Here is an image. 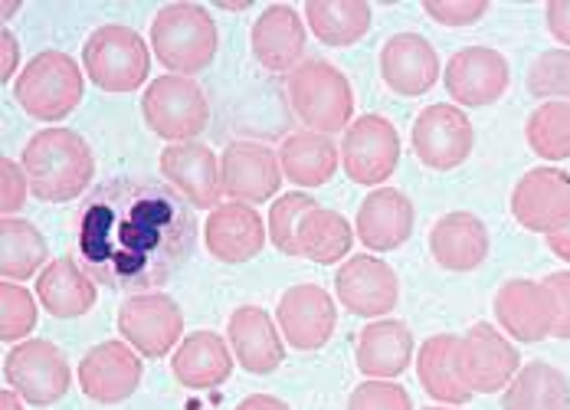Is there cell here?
<instances>
[{
    "instance_id": "cell-33",
    "label": "cell",
    "mask_w": 570,
    "mask_h": 410,
    "mask_svg": "<svg viewBox=\"0 0 570 410\" xmlns=\"http://www.w3.org/2000/svg\"><path fill=\"white\" fill-rule=\"evenodd\" d=\"M308 30L325 47H351L371 30V3L367 0H308L305 3Z\"/></svg>"
},
{
    "instance_id": "cell-19",
    "label": "cell",
    "mask_w": 570,
    "mask_h": 410,
    "mask_svg": "<svg viewBox=\"0 0 570 410\" xmlns=\"http://www.w3.org/2000/svg\"><path fill=\"white\" fill-rule=\"evenodd\" d=\"M161 175L190 207H220V158L200 141H177L161 152Z\"/></svg>"
},
{
    "instance_id": "cell-43",
    "label": "cell",
    "mask_w": 570,
    "mask_h": 410,
    "mask_svg": "<svg viewBox=\"0 0 570 410\" xmlns=\"http://www.w3.org/2000/svg\"><path fill=\"white\" fill-rule=\"evenodd\" d=\"M541 286L548 290L551 305H554V329H551V335L554 339H570V270L544 276Z\"/></svg>"
},
{
    "instance_id": "cell-13",
    "label": "cell",
    "mask_w": 570,
    "mask_h": 410,
    "mask_svg": "<svg viewBox=\"0 0 570 410\" xmlns=\"http://www.w3.org/2000/svg\"><path fill=\"white\" fill-rule=\"evenodd\" d=\"M276 325L283 329V339L295 352H318L328 345L338 325L335 299L315 283H298L279 299Z\"/></svg>"
},
{
    "instance_id": "cell-11",
    "label": "cell",
    "mask_w": 570,
    "mask_h": 410,
    "mask_svg": "<svg viewBox=\"0 0 570 410\" xmlns=\"http://www.w3.org/2000/svg\"><path fill=\"white\" fill-rule=\"evenodd\" d=\"M521 358L512 342L489 322H475L459 339V371L472 394H495L512 384Z\"/></svg>"
},
{
    "instance_id": "cell-29",
    "label": "cell",
    "mask_w": 570,
    "mask_h": 410,
    "mask_svg": "<svg viewBox=\"0 0 570 410\" xmlns=\"http://www.w3.org/2000/svg\"><path fill=\"white\" fill-rule=\"evenodd\" d=\"M416 378L423 384V391L440 401V404H469L472 401V388L462 381L459 371V335H433L420 345L416 352Z\"/></svg>"
},
{
    "instance_id": "cell-35",
    "label": "cell",
    "mask_w": 570,
    "mask_h": 410,
    "mask_svg": "<svg viewBox=\"0 0 570 410\" xmlns=\"http://www.w3.org/2000/svg\"><path fill=\"white\" fill-rule=\"evenodd\" d=\"M351 243H354V231L338 211L315 207L298 224V250L312 263H322V266L338 263V260L347 256Z\"/></svg>"
},
{
    "instance_id": "cell-26",
    "label": "cell",
    "mask_w": 570,
    "mask_h": 410,
    "mask_svg": "<svg viewBox=\"0 0 570 410\" xmlns=\"http://www.w3.org/2000/svg\"><path fill=\"white\" fill-rule=\"evenodd\" d=\"M489 246H492V240H489L485 224L469 211H453V214L440 217L430 231V253L450 273L479 270L489 256Z\"/></svg>"
},
{
    "instance_id": "cell-1",
    "label": "cell",
    "mask_w": 570,
    "mask_h": 410,
    "mask_svg": "<svg viewBox=\"0 0 570 410\" xmlns=\"http://www.w3.org/2000/svg\"><path fill=\"white\" fill-rule=\"evenodd\" d=\"M197 221L171 184L112 177L92 187L72 224V260L121 293H151L190 260Z\"/></svg>"
},
{
    "instance_id": "cell-21",
    "label": "cell",
    "mask_w": 570,
    "mask_h": 410,
    "mask_svg": "<svg viewBox=\"0 0 570 410\" xmlns=\"http://www.w3.org/2000/svg\"><path fill=\"white\" fill-rule=\"evenodd\" d=\"M381 76L397 96H423L440 82V57L420 33H394L381 47Z\"/></svg>"
},
{
    "instance_id": "cell-9",
    "label": "cell",
    "mask_w": 570,
    "mask_h": 410,
    "mask_svg": "<svg viewBox=\"0 0 570 410\" xmlns=\"http://www.w3.org/2000/svg\"><path fill=\"white\" fill-rule=\"evenodd\" d=\"M400 135L384 116H361L344 128L342 168L354 184L377 187L397 172Z\"/></svg>"
},
{
    "instance_id": "cell-25",
    "label": "cell",
    "mask_w": 570,
    "mask_h": 410,
    "mask_svg": "<svg viewBox=\"0 0 570 410\" xmlns=\"http://www.w3.org/2000/svg\"><path fill=\"white\" fill-rule=\"evenodd\" d=\"M413 204L403 191L394 187H377L361 201L357 211V224L354 231L361 236V243L374 253H391L400 250L410 234H413Z\"/></svg>"
},
{
    "instance_id": "cell-12",
    "label": "cell",
    "mask_w": 570,
    "mask_h": 410,
    "mask_svg": "<svg viewBox=\"0 0 570 410\" xmlns=\"http://www.w3.org/2000/svg\"><path fill=\"white\" fill-rule=\"evenodd\" d=\"M475 145V128L459 106H426L413 121V155L433 172L465 165Z\"/></svg>"
},
{
    "instance_id": "cell-8",
    "label": "cell",
    "mask_w": 570,
    "mask_h": 410,
    "mask_svg": "<svg viewBox=\"0 0 570 410\" xmlns=\"http://www.w3.org/2000/svg\"><path fill=\"white\" fill-rule=\"evenodd\" d=\"M3 378L27 404L37 408H50L62 401L72 384L66 354L47 339L17 342V349H10L3 358Z\"/></svg>"
},
{
    "instance_id": "cell-34",
    "label": "cell",
    "mask_w": 570,
    "mask_h": 410,
    "mask_svg": "<svg viewBox=\"0 0 570 410\" xmlns=\"http://www.w3.org/2000/svg\"><path fill=\"white\" fill-rule=\"evenodd\" d=\"M43 270H47L43 234L23 217H3V224H0V273H3V280L23 283L30 276H40Z\"/></svg>"
},
{
    "instance_id": "cell-28",
    "label": "cell",
    "mask_w": 570,
    "mask_h": 410,
    "mask_svg": "<svg viewBox=\"0 0 570 410\" xmlns=\"http://www.w3.org/2000/svg\"><path fill=\"white\" fill-rule=\"evenodd\" d=\"M171 371L177 384L190 391H210V388H220L233 374V354L217 332H194L177 345Z\"/></svg>"
},
{
    "instance_id": "cell-45",
    "label": "cell",
    "mask_w": 570,
    "mask_h": 410,
    "mask_svg": "<svg viewBox=\"0 0 570 410\" xmlns=\"http://www.w3.org/2000/svg\"><path fill=\"white\" fill-rule=\"evenodd\" d=\"M0 47H3V69H0V76H3V82H7V79H13L17 62H20V43H17V37H13L7 27L0 30Z\"/></svg>"
},
{
    "instance_id": "cell-36",
    "label": "cell",
    "mask_w": 570,
    "mask_h": 410,
    "mask_svg": "<svg viewBox=\"0 0 570 410\" xmlns=\"http://www.w3.org/2000/svg\"><path fill=\"white\" fill-rule=\"evenodd\" d=\"M528 148L544 162L570 158V106L568 102H541L524 121Z\"/></svg>"
},
{
    "instance_id": "cell-24",
    "label": "cell",
    "mask_w": 570,
    "mask_h": 410,
    "mask_svg": "<svg viewBox=\"0 0 570 410\" xmlns=\"http://www.w3.org/2000/svg\"><path fill=\"white\" fill-rule=\"evenodd\" d=\"M227 335L233 358L249 374H273L283 364V335H279V329H276V322H273V315L266 309H259V305H239L229 315Z\"/></svg>"
},
{
    "instance_id": "cell-17",
    "label": "cell",
    "mask_w": 570,
    "mask_h": 410,
    "mask_svg": "<svg viewBox=\"0 0 570 410\" xmlns=\"http://www.w3.org/2000/svg\"><path fill=\"white\" fill-rule=\"evenodd\" d=\"M79 388L96 404H121L141 384V358L128 342H102L82 354Z\"/></svg>"
},
{
    "instance_id": "cell-49",
    "label": "cell",
    "mask_w": 570,
    "mask_h": 410,
    "mask_svg": "<svg viewBox=\"0 0 570 410\" xmlns=\"http://www.w3.org/2000/svg\"><path fill=\"white\" fill-rule=\"evenodd\" d=\"M13 10H17V3H3V20H10V17H13Z\"/></svg>"
},
{
    "instance_id": "cell-7",
    "label": "cell",
    "mask_w": 570,
    "mask_h": 410,
    "mask_svg": "<svg viewBox=\"0 0 570 410\" xmlns=\"http://www.w3.org/2000/svg\"><path fill=\"white\" fill-rule=\"evenodd\" d=\"M141 116L158 138H168L171 145H177V141H194L207 128L210 106L194 79L168 72L151 79V86L145 89Z\"/></svg>"
},
{
    "instance_id": "cell-46",
    "label": "cell",
    "mask_w": 570,
    "mask_h": 410,
    "mask_svg": "<svg viewBox=\"0 0 570 410\" xmlns=\"http://www.w3.org/2000/svg\"><path fill=\"white\" fill-rule=\"evenodd\" d=\"M236 410H292L285 401L279 398H273V394H253V398H246V401H239Z\"/></svg>"
},
{
    "instance_id": "cell-5",
    "label": "cell",
    "mask_w": 570,
    "mask_h": 410,
    "mask_svg": "<svg viewBox=\"0 0 570 410\" xmlns=\"http://www.w3.org/2000/svg\"><path fill=\"white\" fill-rule=\"evenodd\" d=\"M82 69L69 53L47 50L30 59L17 82H13V99L17 106L37 121H59L82 102Z\"/></svg>"
},
{
    "instance_id": "cell-48",
    "label": "cell",
    "mask_w": 570,
    "mask_h": 410,
    "mask_svg": "<svg viewBox=\"0 0 570 410\" xmlns=\"http://www.w3.org/2000/svg\"><path fill=\"white\" fill-rule=\"evenodd\" d=\"M0 410H23V398H20L13 388H7V391L0 394Z\"/></svg>"
},
{
    "instance_id": "cell-37",
    "label": "cell",
    "mask_w": 570,
    "mask_h": 410,
    "mask_svg": "<svg viewBox=\"0 0 570 410\" xmlns=\"http://www.w3.org/2000/svg\"><path fill=\"white\" fill-rule=\"evenodd\" d=\"M315 207H318L315 197L305 194V191H288V194H283L273 204V211H269V240H273V246L279 253H285V256H302V250H298V224Z\"/></svg>"
},
{
    "instance_id": "cell-47",
    "label": "cell",
    "mask_w": 570,
    "mask_h": 410,
    "mask_svg": "<svg viewBox=\"0 0 570 410\" xmlns=\"http://www.w3.org/2000/svg\"><path fill=\"white\" fill-rule=\"evenodd\" d=\"M548 246H551V253H554L558 260L570 263V224L564 227V231H558V234L548 236Z\"/></svg>"
},
{
    "instance_id": "cell-16",
    "label": "cell",
    "mask_w": 570,
    "mask_h": 410,
    "mask_svg": "<svg viewBox=\"0 0 570 410\" xmlns=\"http://www.w3.org/2000/svg\"><path fill=\"white\" fill-rule=\"evenodd\" d=\"M224 194L236 204H266L283 187L279 155L259 141H229L220 155Z\"/></svg>"
},
{
    "instance_id": "cell-30",
    "label": "cell",
    "mask_w": 570,
    "mask_h": 410,
    "mask_svg": "<svg viewBox=\"0 0 570 410\" xmlns=\"http://www.w3.org/2000/svg\"><path fill=\"white\" fill-rule=\"evenodd\" d=\"M37 299L57 319H79L96 305V280L72 256H59L37 276Z\"/></svg>"
},
{
    "instance_id": "cell-38",
    "label": "cell",
    "mask_w": 570,
    "mask_h": 410,
    "mask_svg": "<svg viewBox=\"0 0 570 410\" xmlns=\"http://www.w3.org/2000/svg\"><path fill=\"white\" fill-rule=\"evenodd\" d=\"M528 92L541 102L570 106V50H544L528 69Z\"/></svg>"
},
{
    "instance_id": "cell-31",
    "label": "cell",
    "mask_w": 570,
    "mask_h": 410,
    "mask_svg": "<svg viewBox=\"0 0 570 410\" xmlns=\"http://www.w3.org/2000/svg\"><path fill=\"white\" fill-rule=\"evenodd\" d=\"M342 165V152L328 135L318 131H295L279 148V168L298 187H322L328 184Z\"/></svg>"
},
{
    "instance_id": "cell-44",
    "label": "cell",
    "mask_w": 570,
    "mask_h": 410,
    "mask_svg": "<svg viewBox=\"0 0 570 410\" xmlns=\"http://www.w3.org/2000/svg\"><path fill=\"white\" fill-rule=\"evenodd\" d=\"M548 17V30L558 43H564L570 50V0H548L544 7Z\"/></svg>"
},
{
    "instance_id": "cell-2",
    "label": "cell",
    "mask_w": 570,
    "mask_h": 410,
    "mask_svg": "<svg viewBox=\"0 0 570 410\" xmlns=\"http://www.w3.org/2000/svg\"><path fill=\"white\" fill-rule=\"evenodd\" d=\"M30 194L47 204H66L89 191L96 177V158L89 141L72 128H43L37 131L20 158Z\"/></svg>"
},
{
    "instance_id": "cell-23",
    "label": "cell",
    "mask_w": 570,
    "mask_h": 410,
    "mask_svg": "<svg viewBox=\"0 0 570 410\" xmlns=\"http://www.w3.org/2000/svg\"><path fill=\"white\" fill-rule=\"evenodd\" d=\"M305 23L298 17L295 7L288 3H273L266 7L249 33L253 53L259 59V66H266L269 72H292L295 66L305 62Z\"/></svg>"
},
{
    "instance_id": "cell-39",
    "label": "cell",
    "mask_w": 570,
    "mask_h": 410,
    "mask_svg": "<svg viewBox=\"0 0 570 410\" xmlns=\"http://www.w3.org/2000/svg\"><path fill=\"white\" fill-rule=\"evenodd\" d=\"M37 325V302L20 283L0 286V339L3 342H23Z\"/></svg>"
},
{
    "instance_id": "cell-14",
    "label": "cell",
    "mask_w": 570,
    "mask_h": 410,
    "mask_svg": "<svg viewBox=\"0 0 570 410\" xmlns=\"http://www.w3.org/2000/svg\"><path fill=\"white\" fill-rule=\"evenodd\" d=\"M514 221L531 234H558L570 224V175L561 168H531L512 191Z\"/></svg>"
},
{
    "instance_id": "cell-15",
    "label": "cell",
    "mask_w": 570,
    "mask_h": 410,
    "mask_svg": "<svg viewBox=\"0 0 570 410\" xmlns=\"http://www.w3.org/2000/svg\"><path fill=\"white\" fill-rule=\"evenodd\" d=\"M509 79H512L509 59L492 47H465L453 53L443 69L446 92L465 109H482L499 102L509 89Z\"/></svg>"
},
{
    "instance_id": "cell-41",
    "label": "cell",
    "mask_w": 570,
    "mask_h": 410,
    "mask_svg": "<svg viewBox=\"0 0 570 410\" xmlns=\"http://www.w3.org/2000/svg\"><path fill=\"white\" fill-rule=\"evenodd\" d=\"M423 10L443 27H469L489 13V0H423Z\"/></svg>"
},
{
    "instance_id": "cell-22",
    "label": "cell",
    "mask_w": 570,
    "mask_h": 410,
    "mask_svg": "<svg viewBox=\"0 0 570 410\" xmlns=\"http://www.w3.org/2000/svg\"><path fill=\"white\" fill-rule=\"evenodd\" d=\"M204 243H207L210 256L220 263H229V266L249 263L266 246V224L249 204L229 201V204H220L210 211V217L204 224Z\"/></svg>"
},
{
    "instance_id": "cell-32",
    "label": "cell",
    "mask_w": 570,
    "mask_h": 410,
    "mask_svg": "<svg viewBox=\"0 0 570 410\" xmlns=\"http://www.w3.org/2000/svg\"><path fill=\"white\" fill-rule=\"evenodd\" d=\"M502 410H570L568 374L548 361H531L518 368L502 394Z\"/></svg>"
},
{
    "instance_id": "cell-10",
    "label": "cell",
    "mask_w": 570,
    "mask_h": 410,
    "mask_svg": "<svg viewBox=\"0 0 570 410\" xmlns=\"http://www.w3.org/2000/svg\"><path fill=\"white\" fill-rule=\"evenodd\" d=\"M118 332L145 358H165L180 342L184 312L171 295L135 293L118 305Z\"/></svg>"
},
{
    "instance_id": "cell-50",
    "label": "cell",
    "mask_w": 570,
    "mask_h": 410,
    "mask_svg": "<svg viewBox=\"0 0 570 410\" xmlns=\"http://www.w3.org/2000/svg\"><path fill=\"white\" fill-rule=\"evenodd\" d=\"M423 410H456V408H423Z\"/></svg>"
},
{
    "instance_id": "cell-4",
    "label": "cell",
    "mask_w": 570,
    "mask_h": 410,
    "mask_svg": "<svg viewBox=\"0 0 570 410\" xmlns=\"http://www.w3.org/2000/svg\"><path fill=\"white\" fill-rule=\"evenodd\" d=\"M151 50L174 76L204 72L217 57V23L200 3H168L151 23Z\"/></svg>"
},
{
    "instance_id": "cell-42",
    "label": "cell",
    "mask_w": 570,
    "mask_h": 410,
    "mask_svg": "<svg viewBox=\"0 0 570 410\" xmlns=\"http://www.w3.org/2000/svg\"><path fill=\"white\" fill-rule=\"evenodd\" d=\"M27 194H30V180H27L23 165H17L13 158H3L0 162V211H3V217L20 214L27 204Z\"/></svg>"
},
{
    "instance_id": "cell-18",
    "label": "cell",
    "mask_w": 570,
    "mask_h": 410,
    "mask_svg": "<svg viewBox=\"0 0 570 410\" xmlns=\"http://www.w3.org/2000/svg\"><path fill=\"white\" fill-rule=\"evenodd\" d=\"M335 295L361 319H384L397 305L400 280L377 256H351L335 276Z\"/></svg>"
},
{
    "instance_id": "cell-3",
    "label": "cell",
    "mask_w": 570,
    "mask_h": 410,
    "mask_svg": "<svg viewBox=\"0 0 570 410\" xmlns=\"http://www.w3.org/2000/svg\"><path fill=\"white\" fill-rule=\"evenodd\" d=\"M288 106L308 131L332 135L344 131L354 116V92L338 66L328 59L308 57L285 79Z\"/></svg>"
},
{
    "instance_id": "cell-20",
    "label": "cell",
    "mask_w": 570,
    "mask_h": 410,
    "mask_svg": "<svg viewBox=\"0 0 570 410\" xmlns=\"http://www.w3.org/2000/svg\"><path fill=\"white\" fill-rule=\"evenodd\" d=\"M495 319L514 342H544L554 329L551 295L534 280H509L495 293Z\"/></svg>"
},
{
    "instance_id": "cell-27",
    "label": "cell",
    "mask_w": 570,
    "mask_h": 410,
    "mask_svg": "<svg viewBox=\"0 0 570 410\" xmlns=\"http://www.w3.org/2000/svg\"><path fill=\"white\" fill-rule=\"evenodd\" d=\"M354 361L374 381H394L413 361V332L400 319H381L361 329Z\"/></svg>"
},
{
    "instance_id": "cell-40",
    "label": "cell",
    "mask_w": 570,
    "mask_h": 410,
    "mask_svg": "<svg viewBox=\"0 0 570 410\" xmlns=\"http://www.w3.org/2000/svg\"><path fill=\"white\" fill-rule=\"evenodd\" d=\"M347 410H413V401L406 394V388H400L394 381H364L351 391Z\"/></svg>"
},
{
    "instance_id": "cell-6",
    "label": "cell",
    "mask_w": 570,
    "mask_h": 410,
    "mask_svg": "<svg viewBox=\"0 0 570 410\" xmlns=\"http://www.w3.org/2000/svg\"><path fill=\"white\" fill-rule=\"evenodd\" d=\"M82 66L89 79L106 92H135L145 86L151 72V53L141 33H135L125 23H106L99 27L86 47H82Z\"/></svg>"
}]
</instances>
